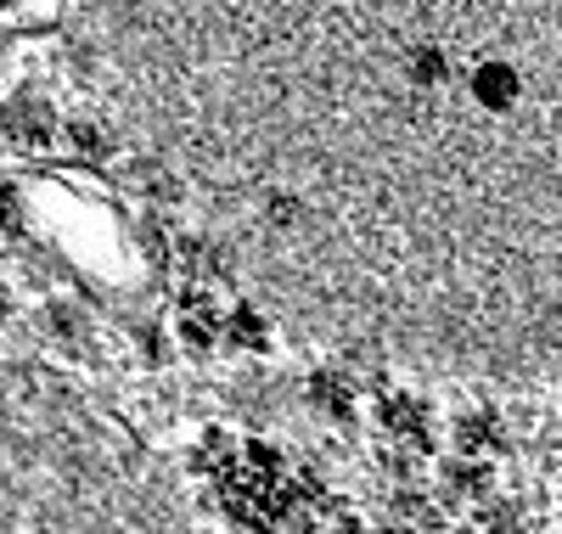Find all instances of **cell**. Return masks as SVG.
<instances>
[{"label": "cell", "mask_w": 562, "mask_h": 534, "mask_svg": "<svg viewBox=\"0 0 562 534\" xmlns=\"http://www.w3.org/2000/svg\"><path fill=\"white\" fill-rule=\"evenodd\" d=\"M378 422H383V433L400 450H411V456L428 450V405H422V400L400 394V388H383V394H378Z\"/></svg>", "instance_id": "6da1fadb"}, {"label": "cell", "mask_w": 562, "mask_h": 534, "mask_svg": "<svg viewBox=\"0 0 562 534\" xmlns=\"http://www.w3.org/2000/svg\"><path fill=\"white\" fill-rule=\"evenodd\" d=\"M0 130H7L18 147H29V153H45L52 147V135H57V119H52V108L45 102H7V113H0Z\"/></svg>", "instance_id": "7a4b0ae2"}, {"label": "cell", "mask_w": 562, "mask_h": 534, "mask_svg": "<svg viewBox=\"0 0 562 534\" xmlns=\"http://www.w3.org/2000/svg\"><path fill=\"white\" fill-rule=\"evenodd\" d=\"M180 337L192 349H214L220 344V310L203 299V293H186L180 299Z\"/></svg>", "instance_id": "3957f363"}, {"label": "cell", "mask_w": 562, "mask_h": 534, "mask_svg": "<svg viewBox=\"0 0 562 534\" xmlns=\"http://www.w3.org/2000/svg\"><path fill=\"white\" fill-rule=\"evenodd\" d=\"M473 102L490 108V113H506L512 102H518V74H512L506 63H484L473 74Z\"/></svg>", "instance_id": "277c9868"}, {"label": "cell", "mask_w": 562, "mask_h": 534, "mask_svg": "<svg viewBox=\"0 0 562 534\" xmlns=\"http://www.w3.org/2000/svg\"><path fill=\"white\" fill-rule=\"evenodd\" d=\"M456 445H461L467 456L495 450V445H501V422H495L490 411H467V416L456 422Z\"/></svg>", "instance_id": "5b68a950"}, {"label": "cell", "mask_w": 562, "mask_h": 534, "mask_svg": "<svg viewBox=\"0 0 562 534\" xmlns=\"http://www.w3.org/2000/svg\"><path fill=\"white\" fill-rule=\"evenodd\" d=\"M310 400H315L326 416H349V411H355V388H349V377H338V371H321V377L310 382Z\"/></svg>", "instance_id": "8992f818"}, {"label": "cell", "mask_w": 562, "mask_h": 534, "mask_svg": "<svg viewBox=\"0 0 562 534\" xmlns=\"http://www.w3.org/2000/svg\"><path fill=\"white\" fill-rule=\"evenodd\" d=\"M389 518H394V529H405V534L439 529V507H428L422 496H394V501H389Z\"/></svg>", "instance_id": "52a82bcc"}, {"label": "cell", "mask_w": 562, "mask_h": 534, "mask_svg": "<svg viewBox=\"0 0 562 534\" xmlns=\"http://www.w3.org/2000/svg\"><path fill=\"white\" fill-rule=\"evenodd\" d=\"M231 337H237L243 349H265L270 344V326H265L259 310H237V315H231Z\"/></svg>", "instance_id": "ba28073f"}, {"label": "cell", "mask_w": 562, "mask_h": 534, "mask_svg": "<svg viewBox=\"0 0 562 534\" xmlns=\"http://www.w3.org/2000/svg\"><path fill=\"white\" fill-rule=\"evenodd\" d=\"M445 490H450L456 501H467V496H484V490H490V472H484L479 461H473V467H450V472H445Z\"/></svg>", "instance_id": "9c48e42d"}, {"label": "cell", "mask_w": 562, "mask_h": 534, "mask_svg": "<svg viewBox=\"0 0 562 534\" xmlns=\"http://www.w3.org/2000/svg\"><path fill=\"white\" fill-rule=\"evenodd\" d=\"M52 326H57L63 337H79V315H74V310H52Z\"/></svg>", "instance_id": "30bf717a"}, {"label": "cell", "mask_w": 562, "mask_h": 534, "mask_svg": "<svg viewBox=\"0 0 562 534\" xmlns=\"http://www.w3.org/2000/svg\"><path fill=\"white\" fill-rule=\"evenodd\" d=\"M0 225H18V198L7 186H0Z\"/></svg>", "instance_id": "8fae6325"}]
</instances>
